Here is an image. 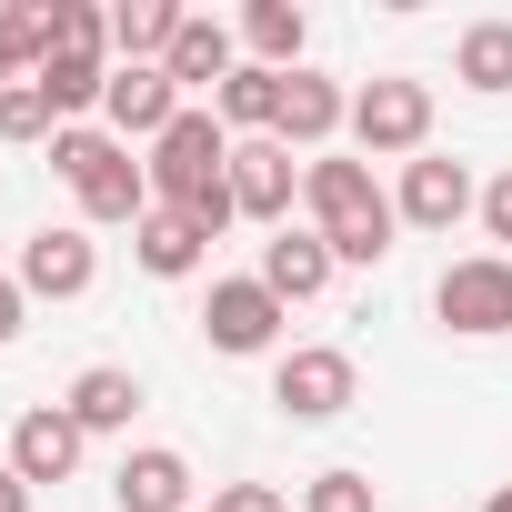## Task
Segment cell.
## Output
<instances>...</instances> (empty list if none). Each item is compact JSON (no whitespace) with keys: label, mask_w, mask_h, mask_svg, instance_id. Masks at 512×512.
<instances>
[{"label":"cell","mask_w":512,"mask_h":512,"mask_svg":"<svg viewBox=\"0 0 512 512\" xmlns=\"http://www.w3.org/2000/svg\"><path fill=\"white\" fill-rule=\"evenodd\" d=\"M482 512H512V482H502V492H492V502H482Z\"/></svg>","instance_id":"f1b7e54d"},{"label":"cell","mask_w":512,"mask_h":512,"mask_svg":"<svg viewBox=\"0 0 512 512\" xmlns=\"http://www.w3.org/2000/svg\"><path fill=\"white\" fill-rule=\"evenodd\" d=\"M181 111H191V101H181V81H171V71H141V61H121V71H111V91H101V131H111V141H141V151H151Z\"/></svg>","instance_id":"9c48e42d"},{"label":"cell","mask_w":512,"mask_h":512,"mask_svg":"<svg viewBox=\"0 0 512 512\" xmlns=\"http://www.w3.org/2000/svg\"><path fill=\"white\" fill-rule=\"evenodd\" d=\"M392 211H402L412 231H452L462 211H482V191H472V171H462V161L422 151V161H402V191H392Z\"/></svg>","instance_id":"7c38bea8"},{"label":"cell","mask_w":512,"mask_h":512,"mask_svg":"<svg viewBox=\"0 0 512 512\" xmlns=\"http://www.w3.org/2000/svg\"><path fill=\"white\" fill-rule=\"evenodd\" d=\"M111 71H121L111 51H51V61H41L31 81L51 91V111H61V121H81V111H101V91H111Z\"/></svg>","instance_id":"44dd1931"},{"label":"cell","mask_w":512,"mask_h":512,"mask_svg":"<svg viewBox=\"0 0 512 512\" xmlns=\"http://www.w3.org/2000/svg\"><path fill=\"white\" fill-rule=\"evenodd\" d=\"M332 272H342V262H332L322 231H272V241H262V282H272V302H322Z\"/></svg>","instance_id":"e0dca14e"},{"label":"cell","mask_w":512,"mask_h":512,"mask_svg":"<svg viewBox=\"0 0 512 512\" xmlns=\"http://www.w3.org/2000/svg\"><path fill=\"white\" fill-rule=\"evenodd\" d=\"M51 171L71 181L81 221H141L151 211V161H131V141H111L91 121H61L51 131Z\"/></svg>","instance_id":"3957f363"},{"label":"cell","mask_w":512,"mask_h":512,"mask_svg":"<svg viewBox=\"0 0 512 512\" xmlns=\"http://www.w3.org/2000/svg\"><path fill=\"white\" fill-rule=\"evenodd\" d=\"M372 492H382L372 472L332 462V472H312V482H302V512H372Z\"/></svg>","instance_id":"cb8c5ba5"},{"label":"cell","mask_w":512,"mask_h":512,"mask_svg":"<svg viewBox=\"0 0 512 512\" xmlns=\"http://www.w3.org/2000/svg\"><path fill=\"white\" fill-rule=\"evenodd\" d=\"M101 282V241L81 231V221H41L31 241H21V292L31 302H81Z\"/></svg>","instance_id":"ba28073f"},{"label":"cell","mask_w":512,"mask_h":512,"mask_svg":"<svg viewBox=\"0 0 512 512\" xmlns=\"http://www.w3.org/2000/svg\"><path fill=\"white\" fill-rule=\"evenodd\" d=\"M111 502H121V512H191V462H181L171 442H141V452H121Z\"/></svg>","instance_id":"9a60e30c"},{"label":"cell","mask_w":512,"mask_h":512,"mask_svg":"<svg viewBox=\"0 0 512 512\" xmlns=\"http://www.w3.org/2000/svg\"><path fill=\"white\" fill-rule=\"evenodd\" d=\"M21 312H31V292H21V272H0V342H21Z\"/></svg>","instance_id":"4316f807"},{"label":"cell","mask_w":512,"mask_h":512,"mask_svg":"<svg viewBox=\"0 0 512 512\" xmlns=\"http://www.w3.org/2000/svg\"><path fill=\"white\" fill-rule=\"evenodd\" d=\"M161 71H171V81H181V101H191V91H221V81H231V71H241V31H231V21H211V11H191V21H181V41H171V61H161Z\"/></svg>","instance_id":"2e32d148"},{"label":"cell","mask_w":512,"mask_h":512,"mask_svg":"<svg viewBox=\"0 0 512 512\" xmlns=\"http://www.w3.org/2000/svg\"><path fill=\"white\" fill-rule=\"evenodd\" d=\"M51 131H61V111H51L41 81H11V91H0V141H11V151H21V141H51Z\"/></svg>","instance_id":"603a6c76"},{"label":"cell","mask_w":512,"mask_h":512,"mask_svg":"<svg viewBox=\"0 0 512 512\" xmlns=\"http://www.w3.org/2000/svg\"><path fill=\"white\" fill-rule=\"evenodd\" d=\"M181 0H121L111 11V61H141V71H161L171 61V41H181Z\"/></svg>","instance_id":"d6986e66"},{"label":"cell","mask_w":512,"mask_h":512,"mask_svg":"<svg viewBox=\"0 0 512 512\" xmlns=\"http://www.w3.org/2000/svg\"><path fill=\"white\" fill-rule=\"evenodd\" d=\"M282 322H292V302H272V282H262V272L211 282V302H201V342H211L221 362H262V352L282 342Z\"/></svg>","instance_id":"8992f818"},{"label":"cell","mask_w":512,"mask_h":512,"mask_svg":"<svg viewBox=\"0 0 512 512\" xmlns=\"http://www.w3.org/2000/svg\"><path fill=\"white\" fill-rule=\"evenodd\" d=\"M211 512H292V502H282V482H221Z\"/></svg>","instance_id":"d4e9b609"},{"label":"cell","mask_w":512,"mask_h":512,"mask_svg":"<svg viewBox=\"0 0 512 512\" xmlns=\"http://www.w3.org/2000/svg\"><path fill=\"white\" fill-rule=\"evenodd\" d=\"M131 262H141L151 282H191V272L211 262V231H201L191 211H161V201H151V211L131 221Z\"/></svg>","instance_id":"5bb4252c"},{"label":"cell","mask_w":512,"mask_h":512,"mask_svg":"<svg viewBox=\"0 0 512 512\" xmlns=\"http://www.w3.org/2000/svg\"><path fill=\"white\" fill-rule=\"evenodd\" d=\"M452 81L482 91V101H502V91H512V21H472V31L452 41Z\"/></svg>","instance_id":"7402d4cb"},{"label":"cell","mask_w":512,"mask_h":512,"mask_svg":"<svg viewBox=\"0 0 512 512\" xmlns=\"http://www.w3.org/2000/svg\"><path fill=\"white\" fill-rule=\"evenodd\" d=\"M482 231H492V241H512V171H492V181H482Z\"/></svg>","instance_id":"484cf974"},{"label":"cell","mask_w":512,"mask_h":512,"mask_svg":"<svg viewBox=\"0 0 512 512\" xmlns=\"http://www.w3.org/2000/svg\"><path fill=\"white\" fill-rule=\"evenodd\" d=\"M241 51L262 61V71H302V51H312L302 0H251V11H241Z\"/></svg>","instance_id":"ffe728a7"},{"label":"cell","mask_w":512,"mask_h":512,"mask_svg":"<svg viewBox=\"0 0 512 512\" xmlns=\"http://www.w3.org/2000/svg\"><path fill=\"white\" fill-rule=\"evenodd\" d=\"M352 151L362 161H422L432 151V81L412 71H382L352 91Z\"/></svg>","instance_id":"277c9868"},{"label":"cell","mask_w":512,"mask_h":512,"mask_svg":"<svg viewBox=\"0 0 512 512\" xmlns=\"http://www.w3.org/2000/svg\"><path fill=\"white\" fill-rule=\"evenodd\" d=\"M432 312H442V332H462V342L512 332V251H472V262H452V272L432 282Z\"/></svg>","instance_id":"52a82bcc"},{"label":"cell","mask_w":512,"mask_h":512,"mask_svg":"<svg viewBox=\"0 0 512 512\" xmlns=\"http://www.w3.org/2000/svg\"><path fill=\"white\" fill-rule=\"evenodd\" d=\"M81 452H91V432H81L61 402H41V412H21V422H11V472H21L31 492H41V482H71V472H81Z\"/></svg>","instance_id":"4fadbf2b"},{"label":"cell","mask_w":512,"mask_h":512,"mask_svg":"<svg viewBox=\"0 0 512 512\" xmlns=\"http://www.w3.org/2000/svg\"><path fill=\"white\" fill-rule=\"evenodd\" d=\"M292 201H302V161H292L282 141H231V211H241V221L292 231Z\"/></svg>","instance_id":"30bf717a"},{"label":"cell","mask_w":512,"mask_h":512,"mask_svg":"<svg viewBox=\"0 0 512 512\" xmlns=\"http://www.w3.org/2000/svg\"><path fill=\"white\" fill-rule=\"evenodd\" d=\"M61 412H71L81 432H131V412H141V372H121V362H91V372H71Z\"/></svg>","instance_id":"ac0fdd59"},{"label":"cell","mask_w":512,"mask_h":512,"mask_svg":"<svg viewBox=\"0 0 512 512\" xmlns=\"http://www.w3.org/2000/svg\"><path fill=\"white\" fill-rule=\"evenodd\" d=\"M0 512H31V482H21L11 462H0Z\"/></svg>","instance_id":"83f0119b"},{"label":"cell","mask_w":512,"mask_h":512,"mask_svg":"<svg viewBox=\"0 0 512 512\" xmlns=\"http://www.w3.org/2000/svg\"><path fill=\"white\" fill-rule=\"evenodd\" d=\"M302 211H312V231L332 241V262H382L392 251V231H402V211H392V191L372 181V161H342V151H322V161H302Z\"/></svg>","instance_id":"7a4b0ae2"},{"label":"cell","mask_w":512,"mask_h":512,"mask_svg":"<svg viewBox=\"0 0 512 512\" xmlns=\"http://www.w3.org/2000/svg\"><path fill=\"white\" fill-rule=\"evenodd\" d=\"M332 131H352V91H342L332 71H292V81H282V131H272V141L322 161V151H332Z\"/></svg>","instance_id":"8fae6325"},{"label":"cell","mask_w":512,"mask_h":512,"mask_svg":"<svg viewBox=\"0 0 512 512\" xmlns=\"http://www.w3.org/2000/svg\"><path fill=\"white\" fill-rule=\"evenodd\" d=\"M11 81H21V71H11V61H0V91H11Z\"/></svg>","instance_id":"f546056e"},{"label":"cell","mask_w":512,"mask_h":512,"mask_svg":"<svg viewBox=\"0 0 512 512\" xmlns=\"http://www.w3.org/2000/svg\"><path fill=\"white\" fill-rule=\"evenodd\" d=\"M151 201H161V211H191L211 241L241 221V211H231V131H221V111L191 101V111L151 141Z\"/></svg>","instance_id":"6da1fadb"},{"label":"cell","mask_w":512,"mask_h":512,"mask_svg":"<svg viewBox=\"0 0 512 512\" xmlns=\"http://www.w3.org/2000/svg\"><path fill=\"white\" fill-rule=\"evenodd\" d=\"M272 402H282V422H342L362 402V362L342 342H302L272 362Z\"/></svg>","instance_id":"5b68a950"}]
</instances>
